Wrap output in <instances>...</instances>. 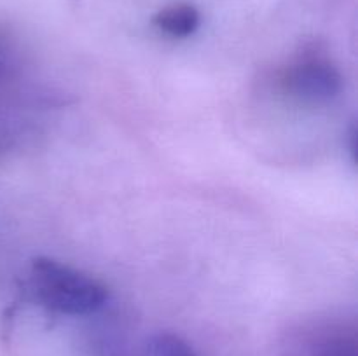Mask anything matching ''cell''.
I'll return each mask as SVG.
<instances>
[{
	"instance_id": "cell-1",
	"label": "cell",
	"mask_w": 358,
	"mask_h": 356,
	"mask_svg": "<svg viewBox=\"0 0 358 356\" xmlns=\"http://www.w3.org/2000/svg\"><path fill=\"white\" fill-rule=\"evenodd\" d=\"M28 288L42 307L69 316L96 313L108 299L103 283L48 257L31 260Z\"/></svg>"
},
{
	"instance_id": "cell-2",
	"label": "cell",
	"mask_w": 358,
	"mask_h": 356,
	"mask_svg": "<svg viewBox=\"0 0 358 356\" xmlns=\"http://www.w3.org/2000/svg\"><path fill=\"white\" fill-rule=\"evenodd\" d=\"M276 86L289 100L317 107L339 96L343 75L331 56L318 47H306L280 70Z\"/></svg>"
},
{
	"instance_id": "cell-3",
	"label": "cell",
	"mask_w": 358,
	"mask_h": 356,
	"mask_svg": "<svg viewBox=\"0 0 358 356\" xmlns=\"http://www.w3.org/2000/svg\"><path fill=\"white\" fill-rule=\"evenodd\" d=\"M152 24L159 34L166 37L187 38L194 35L201 24V14L192 3H170L154 14Z\"/></svg>"
},
{
	"instance_id": "cell-4",
	"label": "cell",
	"mask_w": 358,
	"mask_h": 356,
	"mask_svg": "<svg viewBox=\"0 0 358 356\" xmlns=\"http://www.w3.org/2000/svg\"><path fill=\"white\" fill-rule=\"evenodd\" d=\"M20 72L21 59L16 45L6 34L0 31V94H6L7 89L16 84Z\"/></svg>"
},
{
	"instance_id": "cell-5",
	"label": "cell",
	"mask_w": 358,
	"mask_h": 356,
	"mask_svg": "<svg viewBox=\"0 0 358 356\" xmlns=\"http://www.w3.org/2000/svg\"><path fill=\"white\" fill-rule=\"evenodd\" d=\"M149 356H196V353L178 335L159 334L149 342Z\"/></svg>"
}]
</instances>
